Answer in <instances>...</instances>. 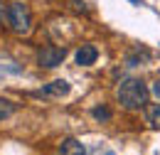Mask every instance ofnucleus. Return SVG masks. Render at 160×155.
I'll return each mask as SVG.
<instances>
[{"label":"nucleus","instance_id":"obj_12","mask_svg":"<svg viewBox=\"0 0 160 155\" xmlns=\"http://www.w3.org/2000/svg\"><path fill=\"white\" fill-rule=\"evenodd\" d=\"M72 5H74V10H77V12H86V5H84V0H72Z\"/></svg>","mask_w":160,"mask_h":155},{"label":"nucleus","instance_id":"obj_6","mask_svg":"<svg viewBox=\"0 0 160 155\" xmlns=\"http://www.w3.org/2000/svg\"><path fill=\"white\" fill-rule=\"evenodd\" d=\"M59 155H86V148H84V143L77 140V138H64L59 143Z\"/></svg>","mask_w":160,"mask_h":155},{"label":"nucleus","instance_id":"obj_11","mask_svg":"<svg viewBox=\"0 0 160 155\" xmlns=\"http://www.w3.org/2000/svg\"><path fill=\"white\" fill-rule=\"evenodd\" d=\"M150 94H153V96L160 101V79H158V81H153V86H150Z\"/></svg>","mask_w":160,"mask_h":155},{"label":"nucleus","instance_id":"obj_8","mask_svg":"<svg viewBox=\"0 0 160 155\" xmlns=\"http://www.w3.org/2000/svg\"><path fill=\"white\" fill-rule=\"evenodd\" d=\"M15 111H18V103H15V101H10V98H0V123L8 121Z\"/></svg>","mask_w":160,"mask_h":155},{"label":"nucleus","instance_id":"obj_7","mask_svg":"<svg viewBox=\"0 0 160 155\" xmlns=\"http://www.w3.org/2000/svg\"><path fill=\"white\" fill-rule=\"evenodd\" d=\"M143 113H145L148 126H150V128H155V131H160V101H158V103H150V106L145 103Z\"/></svg>","mask_w":160,"mask_h":155},{"label":"nucleus","instance_id":"obj_4","mask_svg":"<svg viewBox=\"0 0 160 155\" xmlns=\"http://www.w3.org/2000/svg\"><path fill=\"white\" fill-rule=\"evenodd\" d=\"M69 89H72V84H69V81H64V79H57V81H52V84L42 86L40 91H37V96L62 98V96H67V94H69Z\"/></svg>","mask_w":160,"mask_h":155},{"label":"nucleus","instance_id":"obj_9","mask_svg":"<svg viewBox=\"0 0 160 155\" xmlns=\"http://www.w3.org/2000/svg\"><path fill=\"white\" fill-rule=\"evenodd\" d=\"M91 116L96 118L99 123H106V121H111L113 113H111V108H106V106H94V108H91Z\"/></svg>","mask_w":160,"mask_h":155},{"label":"nucleus","instance_id":"obj_2","mask_svg":"<svg viewBox=\"0 0 160 155\" xmlns=\"http://www.w3.org/2000/svg\"><path fill=\"white\" fill-rule=\"evenodd\" d=\"M8 25H10V30L15 32V35H30L32 32V12H30V8L22 2V0H15V2H10L8 5Z\"/></svg>","mask_w":160,"mask_h":155},{"label":"nucleus","instance_id":"obj_5","mask_svg":"<svg viewBox=\"0 0 160 155\" xmlns=\"http://www.w3.org/2000/svg\"><path fill=\"white\" fill-rule=\"evenodd\" d=\"M96 57H99V49L94 44H81L77 49V64L79 67H91L96 62Z\"/></svg>","mask_w":160,"mask_h":155},{"label":"nucleus","instance_id":"obj_3","mask_svg":"<svg viewBox=\"0 0 160 155\" xmlns=\"http://www.w3.org/2000/svg\"><path fill=\"white\" fill-rule=\"evenodd\" d=\"M67 57V47H59V44H47V47H42L40 54H37V62H40V67L44 69H54V67H59L62 62Z\"/></svg>","mask_w":160,"mask_h":155},{"label":"nucleus","instance_id":"obj_13","mask_svg":"<svg viewBox=\"0 0 160 155\" xmlns=\"http://www.w3.org/2000/svg\"><path fill=\"white\" fill-rule=\"evenodd\" d=\"M131 2H140V0H131Z\"/></svg>","mask_w":160,"mask_h":155},{"label":"nucleus","instance_id":"obj_1","mask_svg":"<svg viewBox=\"0 0 160 155\" xmlns=\"http://www.w3.org/2000/svg\"><path fill=\"white\" fill-rule=\"evenodd\" d=\"M116 98L126 111H140L148 103V86L136 77L123 79L116 89Z\"/></svg>","mask_w":160,"mask_h":155},{"label":"nucleus","instance_id":"obj_10","mask_svg":"<svg viewBox=\"0 0 160 155\" xmlns=\"http://www.w3.org/2000/svg\"><path fill=\"white\" fill-rule=\"evenodd\" d=\"M5 22H8V5L0 0V27H2Z\"/></svg>","mask_w":160,"mask_h":155}]
</instances>
